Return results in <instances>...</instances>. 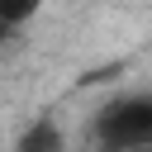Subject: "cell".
I'll return each mask as SVG.
<instances>
[{"mask_svg": "<svg viewBox=\"0 0 152 152\" xmlns=\"http://www.w3.org/2000/svg\"><path fill=\"white\" fill-rule=\"evenodd\" d=\"M95 142L104 152H152V95H114L100 104Z\"/></svg>", "mask_w": 152, "mask_h": 152, "instance_id": "obj_1", "label": "cell"}, {"mask_svg": "<svg viewBox=\"0 0 152 152\" xmlns=\"http://www.w3.org/2000/svg\"><path fill=\"white\" fill-rule=\"evenodd\" d=\"M14 152H66V138H62L57 119H33V124L19 133Z\"/></svg>", "mask_w": 152, "mask_h": 152, "instance_id": "obj_2", "label": "cell"}, {"mask_svg": "<svg viewBox=\"0 0 152 152\" xmlns=\"http://www.w3.org/2000/svg\"><path fill=\"white\" fill-rule=\"evenodd\" d=\"M38 10H43V0H0V24L19 28V24H28Z\"/></svg>", "mask_w": 152, "mask_h": 152, "instance_id": "obj_3", "label": "cell"}]
</instances>
